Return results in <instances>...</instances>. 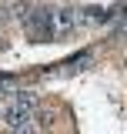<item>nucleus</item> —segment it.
<instances>
[{
    "label": "nucleus",
    "instance_id": "7ed1b4c3",
    "mask_svg": "<svg viewBox=\"0 0 127 134\" xmlns=\"http://www.w3.org/2000/svg\"><path fill=\"white\" fill-rule=\"evenodd\" d=\"M10 107L20 111V114H33V111H37V94H33V91H17L14 100H10Z\"/></svg>",
    "mask_w": 127,
    "mask_h": 134
},
{
    "label": "nucleus",
    "instance_id": "f257e3e1",
    "mask_svg": "<svg viewBox=\"0 0 127 134\" xmlns=\"http://www.w3.org/2000/svg\"><path fill=\"white\" fill-rule=\"evenodd\" d=\"M84 24V10L80 7H57L50 10V34L54 37H67Z\"/></svg>",
    "mask_w": 127,
    "mask_h": 134
},
{
    "label": "nucleus",
    "instance_id": "20e7f679",
    "mask_svg": "<svg viewBox=\"0 0 127 134\" xmlns=\"http://www.w3.org/2000/svg\"><path fill=\"white\" fill-rule=\"evenodd\" d=\"M117 10H124V7H87L84 10V20H94V24H107Z\"/></svg>",
    "mask_w": 127,
    "mask_h": 134
},
{
    "label": "nucleus",
    "instance_id": "f03ea898",
    "mask_svg": "<svg viewBox=\"0 0 127 134\" xmlns=\"http://www.w3.org/2000/svg\"><path fill=\"white\" fill-rule=\"evenodd\" d=\"M3 127L10 134H30L33 131V114H20V111H10L7 121H3Z\"/></svg>",
    "mask_w": 127,
    "mask_h": 134
}]
</instances>
